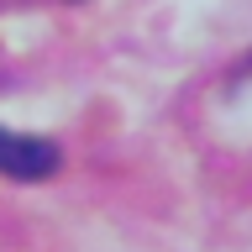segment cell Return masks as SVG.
<instances>
[{"label": "cell", "mask_w": 252, "mask_h": 252, "mask_svg": "<svg viewBox=\"0 0 252 252\" xmlns=\"http://www.w3.org/2000/svg\"><path fill=\"white\" fill-rule=\"evenodd\" d=\"M58 163H63V153L47 137H21V131H5V126H0V173H5V179H21V184L53 179Z\"/></svg>", "instance_id": "cell-1"}]
</instances>
